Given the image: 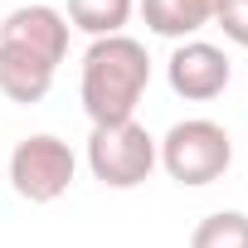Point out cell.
Masks as SVG:
<instances>
[{
	"instance_id": "obj_1",
	"label": "cell",
	"mask_w": 248,
	"mask_h": 248,
	"mask_svg": "<svg viewBox=\"0 0 248 248\" xmlns=\"http://www.w3.org/2000/svg\"><path fill=\"white\" fill-rule=\"evenodd\" d=\"M146 83H151V54H146L141 39L107 34V39L88 44L78 93H83V112H88L93 127L132 122L141 97H146Z\"/></svg>"
},
{
	"instance_id": "obj_2",
	"label": "cell",
	"mask_w": 248,
	"mask_h": 248,
	"mask_svg": "<svg viewBox=\"0 0 248 248\" xmlns=\"http://www.w3.org/2000/svg\"><path fill=\"white\" fill-rule=\"evenodd\" d=\"M156 166H166L175 185H214L233 166V137L209 117H185L156 141Z\"/></svg>"
},
{
	"instance_id": "obj_3",
	"label": "cell",
	"mask_w": 248,
	"mask_h": 248,
	"mask_svg": "<svg viewBox=\"0 0 248 248\" xmlns=\"http://www.w3.org/2000/svg\"><path fill=\"white\" fill-rule=\"evenodd\" d=\"M88 170L107 190H137L156 170V137L141 122H112V127H93L88 137Z\"/></svg>"
},
{
	"instance_id": "obj_4",
	"label": "cell",
	"mask_w": 248,
	"mask_h": 248,
	"mask_svg": "<svg viewBox=\"0 0 248 248\" xmlns=\"http://www.w3.org/2000/svg\"><path fill=\"white\" fill-rule=\"evenodd\" d=\"M73 175H78V156H73V146H68L63 137H54V132H34V137H25V141L10 151V185H15V195L30 200V204H54V200H63L68 185H73Z\"/></svg>"
},
{
	"instance_id": "obj_5",
	"label": "cell",
	"mask_w": 248,
	"mask_h": 248,
	"mask_svg": "<svg viewBox=\"0 0 248 248\" xmlns=\"http://www.w3.org/2000/svg\"><path fill=\"white\" fill-rule=\"evenodd\" d=\"M166 78H170V93L185 97V102H209L229 88L233 78V63L219 44L209 39H180L175 54L166 59Z\"/></svg>"
},
{
	"instance_id": "obj_6",
	"label": "cell",
	"mask_w": 248,
	"mask_h": 248,
	"mask_svg": "<svg viewBox=\"0 0 248 248\" xmlns=\"http://www.w3.org/2000/svg\"><path fill=\"white\" fill-rule=\"evenodd\" d=\"M0 44H15L39 54L44 63H63L68 59V15L54 5H20L0 20Z\"/></svg>"
},
{
	"instance_id": "obj_7",
	"label": "cell",
	"mask_w": 248,
	"mask_h": 248,
	"mask_svg": "<svg viewBox=\"0 0 248 248\" xmlns=\"http://www.w3.org/2000/svg\"><path fill=\"white\" fill-rule=\"evenodd\" d=\"M54 73L59 68L44 63L39 54L15 49V44H0V93H5L10 102H25V107L44 102L49 88H54Z\"/></svg>"
},
{
	"instance_id": "obj_8",
	"label": "cell",
	"mask_w": 248,
	"mask_h": 248,
	"mask_svg": "<svg viewBox=\"0 0 248 248\" xmlns=\"http://www.w3.org/2000/svg\"><path fill=\"white\" fill-rule=\"evenodd\" d=\"M137 10H141V20H146L151 34L190 39V34H200L204 25H214L219 0H137Z\"/></svg>"
},
{
	"instance_id": "obj_9",
	"label": "cell",
	"mask_w": 248,
	"mask_h": 248,
	"mask_svg": "<svg viewBox=\"0 0 248 248\" xmlns=\"http://www.w3.org/2000/svg\"><path fill=\"white\" fill-rule=\"evenodd\" d=\"M132 10H137V0H68V30L107 39V34H122Z\"/></svg>"
},
{
	"instance_id": "obj_10",
	"label": "cell",
	"mask_w": 248,
	"mask_h": 248,
	"mask_svg": "<svg viewBox=\"0 0 248 248\" xmlns=\"http://www.w3.org/2000/svg\"><path fill=\"white\" fill-rule=\"evenodd\" d=\"M190 248H248V214L243 209L204 214L190 233Z\"/></svg>"
},
{
	"instance_id": "obj_11",
	"label": "cell",
	"mask_w": 248,
	"mask_h": 248,
	"mask_svg": "<svg viewBox=\"0 0 248 248\" xmlns=\"http://www.w3.org/2000/svg\"><path fill=\"white\" fill-rule=\"evenodd\" d=\"M214 25L224 30V39H229V44L248 49V0H219Z\"/></svg>"
}]
</instances>
